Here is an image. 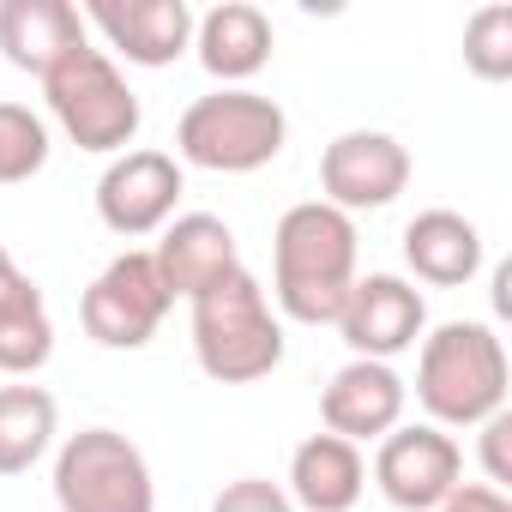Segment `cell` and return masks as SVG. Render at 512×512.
Masks as SVG:
<instances>
[{
  "label": "cell",
  "instance_id": "16",
  "mask_svg": "<svg viewBox=\"0 0 512 512\" xmlns=\"http://www.w3.org/2000/svg\"><path fill=\"white\" fill-rule=\"evenodd\" d=\"M73 49H85V19L67 0H0V55L19 73L49 79Z\"/></svg>",
  "mask_w": 512,
  "mask_h": 512
},
{
  "label": "cell",
  "instance_id": "21",
  "mask_svg": "<svg viewBox=\"0 0 512 512\" xmlns=\"http://www.w3.org/2000/svg\"><path fill=\"white\" fill-rule=\"evenodd\" d=\"M49 163V121L25 103H0V187H19Z\"/></svg>",
  "mask_w": 512,
  "mask_h": 512
},
{
  "label": "cell",
  "instance_id": "18",
  "mask_svg": "<svg viewBox=\"0 0 512 512\" xmlns=\"http://www.w3.org/2000/svg\"><path fill=\"white\" fill-rule=\"evenodd\" d=\"M368 488V464L362 446L338 440V434H308L290 458V506L302 512H356Z\"/></svg>",
  "mask_w": 512,
  "mask_h": 512
},
{
  "label": "cell",
  "instance_id": "22",
  "mask_svg": "<svg viewBox=\"0 0 512 512\" xmlns=\"http://www.w3.org/2000/svg\"><path fill=\"white\" fill-rule=\"evenodd\" d=\"M464 67L488 85L512 79V7H482L464 25Z\"/></svg>",
  "mask_w": 512,
  "mask_h": 512
},
{
  "label": "cell",
  "instance_id": "1",
  "mask_svg": "<svg viewBox=\"0 0 512 512\" xmlns=\"http://www.w3.org/2000/svg\"><path fill=\"white\" fill-rule=\"evenodd\" d=\"M356 217L332 211L326 199H302L272 229V302L296 326H332L356 290Z\"/></svg>",
  "mask_w": 512,
  "mask_h": 512
},
{
  "label": "cell",
  "instance_id": "9",
  "mask_svg": "<svg viewBox=\"0 0 512 512\" xmlns=\"http://www.w3.org/2000/svg\"><path fill=\"white\" fill-rule=\"evenodd\" d=\"M410 187V151L392 139V133H374V127H356V133H338L320 157V193L332 211L356 217V211H386L398 193Z\"/></svg>",
  "mask_w": 512,
  "mask_h": 512
},
{
  "label": "cell",
  "instance_id": "20",
  "mask_svg": "<svg viewBox=\"0 0 512 512\" xmlns=\"http://www.w3.org/2000/svg\"><path fill=\"white\" fill-rule=\"evenodd\" d=\"M61 428V404L43 386H0V476H25Z\"/></svg>",
  "mask_w": 512,
  "mask_h": 512
},
{
  "label": "cell",
  "instance_id": "25",
  "mask_svg": "<svg viewBox=\"0 0 512 512\" xmlns=\"http://www.w3.org/2000/svg\"><path fill=\"white\" fill-rule=\"evenodd\" d=\"M434 512H512V500L500 488H488V482H458Z\"/></svg>",
  "mask_w": 512,
  "mask_h": 512
},
{
  "label": "cell",
  "instance_id": "6",
  "mask_svg": "<svg viewBox=\"0 0 512 512\" xmlns=\"http://www.w3.org/2000/svg\"><path fill=\"white\" fill-rule=\"evenodd\" d=\"M61 512H157V482L145 452L115 428H79L55 452Z\"/></svg>",
  "mask_w": 512,
  "mask_h": 512
},
{
  "label": "cell",
  "instance_id": "23",
  "mask_svg": "<svg viewBox=\"0 0 512 512\" xmlns=\"http://www.w3.org/2000/svg\"><path fill=\"white\" fill-rule=\"evenodd\" d=\"M211 512H296V506H290V494H284L278 482L241 476V482H229V488L211 500Z\"/></svg>",
  "mask_w": 512,
  "mask_h": 512
},
{
  "label": "cell",
  "instance_id": "14",
  "mask_svg": "<svg viewBox=\"0 0 512 512\" xmlns=\"http://www.w3.org/2000/svg\"><path fill=\"white\" fill-rule=\"evenodd\" d=\"M151 266H157L169 302H193L199 290H211L217 278H229L241 266V247H235V229L223 217L187 211V217L163 223V241L151 247Z\"/></svg>",
  "mask_w": 512,
  "mask_h": 512
},
{
  "label": "cell",
  "instance_id": "11",
  "mask_svg": "<svg viewBox=\"0 0 512 512\" xmlns=\"http://www.w3.org/2000/svg\"><path fill=\"white\" fill-rule=\"evenodd\" d=\"M181 163L169 151H121L103 181H97V217L109 235L121 241H139V235H157L175 205H181Z\"/></svg>",
  "mask_w": 512,
  "mask_h": 512
},
{
  "label": "cell",
  "instance_id": "15",
  "mask_svg": "<svg viewBox=\"0 0 512 512\" xmlns=\"http://www.w3.org/2000/svg\"><path fill=\"white\" fill-rule=\"evenodd\" d=\"M193 49L199 67L217 79V91H247V79L266 73L272 61V19L247 0H223L205 19H193Z\"/></svg>",
  "mask_w": 512,
  "mask_h": 512
},
{
  "label": "cell",
  "instance_id": "4",
  "mask_svg": "<svg viewBox=\"0 0 512 512\" xmlns=\"http://www.w3.org/2000/svg\"><path fill=\"white\" fill-rule=\"evenodd\" d=\"M290 139V115L260 97V91H211V97H193L175 121V151L181 163L193 169H211V175H253L278 163Z\"/></svg>",
  "mask_w": 512,
  "mask_h": 512
},
{
  "label": "cell",
  "instance_id": "7",
  "mask_svg": "<svg viewBox=\"0 0 512 512\" xmlns=\"http://www.w3.org/2000/svg\"><path fill=\"white\" fill-rule=\"evenodd\" d=\"M169 290L151 266V253H121V260H109L97 272V284L85 290L79 302V320L91 332V344L103 350H145L169 314Z\"/></svg>",
  "mask_w": 512,
  "mask_h": 512
},
{
  "label": "cell",
  "instance_id": "2",
  "mask_svg": "<svg viewBox=\"0 0 512 512\" xmlns=\"http://www.w3.org/2000/svg\"><path fill=\"white\" fill-rule=\"evenodd\" d=\"M187 308H193V356H199L205 380L253 386V380L278 374V362H284V320H278L272 296L260 290V278H253L247 266H235L229 278L199 290Z\"/></svg>",
  "mask_w": 512,
  "mask_h": 512
},
{
  "label": "cell",
  "instance_id": "12",
  "mask_svg": "<svg viewBox=\"0 0 512 512\" xmlns=\"http://www.w3.org/2000/svg\"><path fill=\"white\" fill-rule=\"evenodd\" d=\"M404 404H410V386L398 380L392 362L350 356L320 398V422H326V434L362 446V440H386L392 428H404Z\"/></svg>",
  "mask_w": 512,
  "mask_h": 512
},
{
  "label": "cell",
  "instance_id": "5",
  "mask_svg": "<svg viewBox=\"0 0 512 512\" xmlns=\"http://www.w3.org/2000/svg\"><path fill=\"white\" fill-rule=\"evenodd\" d=\"M43 97H49V115L61 121V133L79 145V151H97V157H121L133 139H139V97L133 85L115 73V61L103 49H73L49 79H43Z\"/></svg>",
  "mask_w": 512,
  "mask_h": 512
},
{
  "label": "cell",
  "instance_id": "13",
  "mask_svg": "<svg viewBox=\"0 0 512 512\" xmlns=\"http://www.w3.org/2000/svg\"><path fill=\"white\" fill-rule=\"evenodd\" d=\"M109 37L115 55L133 67H169L193 49V7L187 0H91L79 13Z\"/></svg>",
  "mask_w": 512,
  "mask_h": 512
},
{
  "label": "cell",
  "instance_id": "17",
  "mask_svg": "<svg viewBox=\"0 0 512 512\" xmlns=\"http://www.w3.org/2000/svg\"><path fill=\"white\" fill-rule=\"evenodd\" d=\"M404 266L416 272V284H434V290H464L476 272H482V229L446 205L434 211H416L404 223Z\"/></svg>",
  "mask_w": 512,
  "mask_h": 512
},
{
  "label": "cell",
  "instance_id": "3",
  "mask_svg": "<svg viewBox=\"0 0 512 512\" xmlns=\"http://www.w3.org/2000/svg\"><path fill=\"white\" fill-rule=\"evenodd\" d=\"M416 404L434 428H482L506 410V344L482 320H446L422 338Z\"/></svg>",
  "mask_w": 512,
  "mask_h": 512
},
{
  "label": "cell",
  "instance_id": "8",
  "mask_svg": "<svg viewBox=\"0 0 512 512\" xmlns=\"http://www.w3.org/2000/svg\"><path fill=\"white\" fill-rule=\"evenodd\" d=\"M464 482V452L446 428L434 422H410L392 428L374 452V488L398 506V512H434L452 488Z\"/></svg>",
  "mask_w": 512,
  "mask_h": 512
},
{
  "label": "cell",
  "instance_id": "19",
  "mask_svg": "<svg viewBox=\"0 0 512 512\" xmlns=\"http://www.w3.org/2000/svg\"><path fill=\"white\" fill-rule=\"evenodd\" d=\"M55 356V320H49V302L43 290L19 272V260L0 247V374H37L43 362Z\"/></svg>",
  "mask_w": 512,
  "mask_h": 512
},
{
  "label": "cell",
  "instance_id": "10",
  "mask_svg": "<svg viewBox=\"0 0 512 512\" xmlns=\"http://www.w3.org/2000/svg\"><path fill=\"white\" fill-rule=\"evenodd\" d=\"M332 326L344 332L350 356H362V362H392V356L416 350V338L428 332V302H422V290H416L410 278H398V272H368V278H356V290H350V302H344V314H338Z\"/></svg>",
  "mask_w": 512,
  "mask_h": 512
},
{
  "label": "cell",
  "instance_id": "24",
  "mask_svg": "<svg viewBox=\"0 0 512 512\" xmlns=\"http://www.w3.org/2000/svg\"><path fill=\"white\" fill-rule=\"evenodd\" d=\"M506 440H512V416L500 410V416L482 422V470H488V488H500V494H506V482H512V452H506Z\"/></svg>",
  "mask_w": 512,
  "mask_h": 512
}]
</instances>
